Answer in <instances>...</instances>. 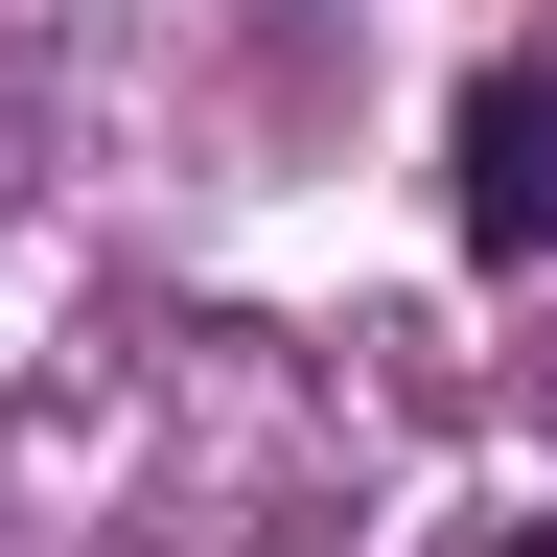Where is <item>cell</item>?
I'll use <instances>...</instances> for the list:
<instances>
[{"label":"cell","instance_id":"1","mask_svg":"<svg viewBox=\"0 0 557 557\" xmlns=\"http://www.w3.org/2000/svg\"><path fill=\"white\" fill-rule=\"evenodd\" d=\"M465 256H557V70H465Z\"/></svg>","mask_w":557,"mask_h":557}]
</instances>
